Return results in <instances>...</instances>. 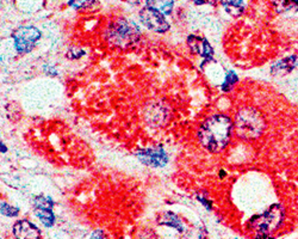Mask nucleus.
Segmentation results:
<instances>
[{"instance_id":"nucleus-20","label":"nucleus","mask_w":298,"mask_h":239,"mask_svg":"<svg viewBox=\"0 0 298 239\" xmlns=\"http://www.w3.org/2000/svg\"><path fill=\"white\" fill-rule=\"evenodd\" d=\"M281 6L284 9V7H289L291 4H296V5H298V0H281Z\"/></svg>"},{"instance_id":"nucleus-16","label":"nucleus","mask_w":298,"mask_h":239,"mask_svg":"<svg viewBox=\"0 0 298 239\" xmlns=\"http://www.w3.org/2000/svg\"><path fill=\"white\" fill-rule=\"evenodd\" d=\"M0 212L4 216H9V218H13V216H17L19 214V208L14 207V206H11L9 204H5V202H2V207H0Z\"/></svg>"},{"instance_id":"nucleus-13","label":"nucleus","mask_w":298,"mask_h":239,"mask_svg":"<svg viewBox=\"0 0 298 239\" xmlns=\"http://www.w3.org/2000/svg\"><path fill=\"white\" fill-rule=\"evenodd\" d=\"M222 5L234 17H239L243 12V0H222Z\"/></svg>"},{"instance_id":"nucleus-17","label":"nucleus","mask_w":298,"mask_h":239,"mask_svg":"<svg viewBox=\"0 0 298 239\" xmlns=\"http://www.w3.org/2000/svg\"><path fill=\"white\" fill-rule=\"evenodd\" d=\"M94 2H96V0H70V2H68V5L76 10H85L92 7Z\"/></svg>"},{"instance_id":"nucleus-5","label":"nucleus","mask_w":298,"mask_h":239,"mask_svg":"<svg viewBox=\"0 0 298 239\" xmlns=\"http://www.w3.org/2000/svg\"><path fill=\"white\" fill-rule=\"evenodd\" d=\"M39 37H41V31L35 27H20L12 35L14 47L20 54L30 53Z\"/></svg>"},{"instance_id":"nucleus-23","label":"nucleus","mask_w":298,"mask_h":239,"mask_svg":"<svg viewBox=\"0 0 298 239\" xmlns=\"http://www.w3.org/2000/svg\"><path fill=\"white\" fill-rule=\"evenodd\" d=\"M257 239H271L270 236H265V234H258Z\"/></svg>"},{"instance_id":"nucleus-9","label":"nucleus","mask_w":298,"mask_h":239,"mask_svg":"<svg viewBox=\"0 0 298 239\" xmlns=\"http://www.w3.org/2000/svg\"><path fill=\"white\" fill-rule=\"evenodd\" d=\"M187 43H188V47H190V49L194 53H197L198 55L203 56L205 60L212 59L214 49H212V47L210 46V43L208 42V39L206 38L201 37V36L190 35L187 37Z\"/></svg>"},{"instance_id":"nucleus-21","label":"nucleus","mask_w":298,"mask_h":239,"mask_svg":"<svg viewBox=\"0 0 298 239\" xmlns=\"http://www.w3.org/2000/svg\"><path fill=\"white\" fill-rule=\"evenodd\" d=\"M198 200L202 202L203 205H204V207H206L209 209V211H211V206H212V204L210 201H208L206 200V198H204L203 196H198Z\"/></svg>"},{"instance_id":"nucleus-11","label":"nucleus","mask_w":298,"mask_h":239,"mask_svg":"<svg viewBox=\"0 0 298 239\" xmlns=\"http://www.w3.org/2000/svg\"><path fill=\"white\" fill-rule=\"evenodd\" d=\"M147 6L161 12L163 16L172 12L174 2L173 0H146Z\"/></svg>"},{"instance_id":"nucleus-4","label":"nucleus","mask_w":298,"mask_h":239,"mask_svg":"<svg viewBox=\"0 0 298 239\" xmlns=\"http://www.w3.org/2000/svg\"><path fill=\"white\" fill-rule=\"evenodd\" d=\"M283 219H284V212L281 206L275 205L268 208L263 214L254 216L249 220L248 225L256 231L258 234H265L270 236V233L274 232L281 227Z\"/></svg>"},{"instance_id":"nucleus-7","label":"nucleus","mask_w":298,"mask_h":239,"mask_svg":"<svg viewBox=\"0 0 298 239\" xmlns=\"http://www.w3.org/2000/svg\"><path fill=\"white\" fill-rule=\"evenodd\" d=\"M135 154L144 165L152 166V168H163L168 162V154L161 147L143 148V150L136 151Z\"/></svg>"},{"instance_id":"nucleus-22","label":"nucleus","mask_w":298,"mask_h":239,"mask_svg":"<svg viewBox=\"0 0 298 239\" xmlns=\"http://www.w3.org/2000/svg\"><path fill=\"white\" fill-rule=\"evenodd\" d=\"M126 2L133 4V5H137V4L141 3V0H126Z\"/></svg>"},{"instance_id":"nucleus-2","label":"nucleus","mask_w":298,"mask_h":239,"mask_svg":"<svg viewBox=\"0 0 298 239\" xmlns=\"http://www.w3.org/2000/svg\"><path fill=\"white\" fill-rule=\"evenodd\" d=\"M265 128L263 115L256 109L240 110L235 117V130L240 137L246 140L257 139L261 135Z\"/></svg>"},{"instance_id":"nucleus-1","label":"nucleus","mask_w":298,"mask_h":239,"mask_svg":"<svg viewBox=\"0 0 298 239\" xmlns=\"http://www.w3.org/2000/svg\"><path fill=\"white\" fill-rule=\"evenodd\" d=\"M232 122L225 115H212L199 127L198 139L209 152L217 153L227 146L230 139Z\"/></svg>"},{"instance_id":"nucleus-6","label":"nucleus","mask_w":298,"mask_h":239,"mask_svg":"<svg viewBox=\"0 0 298 239\" xmlns=\"http://www.w3.org/2000/svg\"><path fill=\"white\" fill-rule=\"evenodd\" d=\"M140 19L144 27L154 32L163 34V32L169 30V24L165 19V16L159 11L151 9L148 6L143 7L140 11Z\"/></svg>"},{"instance_id":"nucleus-19","label":"nucleus","mask_w":298,"mask_h":239,"mask_svg":"<svg viewBox=\"0 0 298 239\" xmlns=\"http://www.w3.org/2000/svg\"><path fill=\"white\" fill-rule=\"evenodd\" d=\"M90 239H105V236H104L103 231L97 230V231H94L92 234H91Z\"/></svg>"},{"instance_id":"nucleus-3","label":"nucleus","mask_w":298,"mask_h":239,"mask_svg":"<svg viewBox=\"0 0 298 239\" xmlns=\"http://www.w3.org/2000/svg\"><path fill=\"white\" fill-rule=\"evenodd\" d=\"M140 28L133 21L121 18L109 25L107 30L108 39L119 47H128L136 43L140 38Z\"/></svg>"},{"instance_id":"nucleus-8","label":"nucleus","mask_w":298,"mask_h":239,"mask_svg":"<svg viewBox=\"0 0 298 239\" xmlns=\"http://www.w3.org/2000/svg\"><path fill=\"white\" fill-rule=\"evenodd\" d=\"M12 232L16 239H41V231L29 220H18Z\"/></svg>"},{"instance_id":"nucleus-12","label":"nucleus","mask_w":298,"mask_h":239,"mask_svg":"<svg viewBox=\"0 0 298 239\" xmlns=\"http://www.w3.org/2000/svg\"><path fill=\"white\" fill-rule=\"evenodd\" d=\"M35 214L39 219L43 225L46 227H53L55 224V215H54L53 209H45V208H35Z\"/></svg>"},{"instance_id":"nucleus-15","label":"nucleus","mask_w":298,"mask_h":239,"mask_svg":"<svg viewBox=\"0 0 298 239\" xmlns=\"http://www.w3.org/2000/svg\"><path fill=\"white\" fill-rule=\"evenodd\" d=\"M35 208H45V209H53L54 208V201L49 196H37L34 200Z\"/></svg>"},{"instance_id":"nucleus-18","label":"nucleus","mask_w":298,"mask_h":239,"mask_svg":"<svg viewBox=\"0 0 298 239\" xmlns=\"http://www.w3.org/2000/svg\"><path fill=\"white\" fill-rule=\"evenodd\" d=\"M196 5L201 6V5H205V4H208V5H215L216 4V0H192Z\"/></svg>"},{"instance_id":"nucleus-14","label":"nucleus","mask_w":298,"mask_h":239,"mask_svg":"<svg viewBox=\"0 0 298 239\" xmlns=\"http://www.w3.org/2000/svg\"><path fill=\"white\" fill-rule=\"evenodd\" d=\"M236 82H238V75H236L234 72L229 71L228 73L225 74L224 83L222 84V86H221V89H222V91L224 92H229L232 88H234Z\"/></svg>"},{"instance_id":"nucleus-10","label":"nucleus","mask_w":298,"mask_h":239,"mask_svg":"<svg viewBox=\"0 0 298 239\" xmlns=\"http://www.w3.org/2000/svg\"><path fill=\"white\" fill-rule=\"evenodd\" d=\"M158 224L160 226H169L176 229L178 232H184V225L181 223V220L177 214H174L173 212H166L162 215L159 216Z\"/></svg>"},{"instance_id":"nucleus-24","label":"nucleus","mask_w":298,"mask_h":239,"mask_svg":"<svg viewBox=\"0 0 298 239\" xmlns=\"http://www.w3.org/2000/svg\"><path fill=\"white\" fill-rule=\"evenodd\" d=\"M2 152L4 153V152H6V146H4V144L2 143Z\"/></svg>"}]
</instances>
